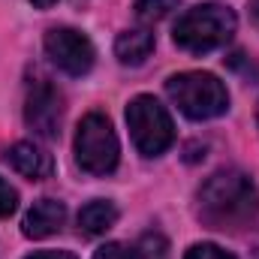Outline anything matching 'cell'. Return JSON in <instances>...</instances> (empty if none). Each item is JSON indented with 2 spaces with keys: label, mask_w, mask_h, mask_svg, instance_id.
Wrapping results in <instances>:
<instances>
[{
  "label": "cell",
  "mask_w": 259,
  "mask_h": 259,
  "mask_svg": "<svg viewBox=\"0 0 259 259\" xmlns=\"http://www.w3.org/2000/svg\"><path fill=\"white\" fill-rule=\"evenodd\" d=\"M196 217L217 232H241L259 217V190L241 169H220L196 193Z\"/></svg>",
  "instance_id": "cell-1"
},
{
  "label": "cell",
  "mask_w": 259,
  "mask_h": 259,
  "mask_svg": "<svg viewBox=\"0 0 259 259\" xmlns=\"http://www.w3.org/2000/svg\"><path fill=\"white\" fill-rule=\"evenodd\" d=\"M238 27V18L229 6L220 3H199L187 9L175 24V46L190 55H208L232 39Z\"/></svg>",
  "instance_id": "cell-2"
},
{
  "label": "cell",
  "mask_w": 259,
  "mask_h": 259,
  "mask_svg": "<svg viewBox=\"0 0 259 259\" xmlns=\"http://www.w3.org/2000/svg\"><path fill=\"white\" fill-rule=\"evenodd\" d=\"M166 94L190 121H211L229 109V91L211 72H178L166 81Z\"/></svg>",
  "instance_id": "cell-3"
},
{
  "label": "cell",
  "mask_w": 259,
  "mask_h": 259,
  "mask_svg": "<svg viewBox=\"0 0 259 259\" xmlns=\"http://www.w3.org/2000/svg\"><path fill=\"white\" fill-rule=\"evenodd\" d=\"M121 160V145L112 121L103 112H91L81 118L75 130V163L81 172L94 178H106L118 169Z\"/></svg>",
  "instance_id": "cell-4"
},
{
  "label": "cell",
  "mask_w": 259,
  "mask_h": 259,
  "mask_svg": "<svg viewBox=\"0 0 259 259\" xmlns=\"http://www.w3.org/2000/svg\"><path fill=\"white\" fill-rule=\"evenodd\" d=\"M127 127L133 136V145L145 157H160L175 142V124L166 106L148 94L136 97L127 106Z\"/></svg>",
  "instance_id": "cell-5"
},
{
  "label": "cell",
  "mask_w": 259,
  "mask_h": 259,
  "mask_svg": "<svg viewBox=\"0 0 259 259\" xmlns=\"http://www.w3.org/2000/svg\"><path fill=\"white\" fill-rule=\"evenodd\" d=\"M24 121L39 139H58L64 124V94L49 81L36 78L24 97Z\"/></svg>",
  "instance_id": "cell-6"
},
{
  "label": "cell",
  "mask_w": 259,
  "mask_h": 259,
  "mask_svg": "<svg viewBox=\"0 0 259 259\" xmlns=\"http://www.w3.org/2000/svg\"><path fill=\"white\" fill-rule=\"evenodd\" d=\"M46 55L58 69H64L66 75L91 72L94 58H97L94 42L75 27H52L46 33Z\"/></svg>",
  "instance_id": "cell-7"
},
{
  "label": "cell",
  "mask_w": 259,
  "mask_h": 259,
  "mask_svg": "<svg viewBox=\"0 0 259 259\" xmlns=\"http://www.w3.org/2000/svg\"><path fill=\"white\" fill-rule=\"evenodd\" d=\"M94 259H169V244L160 232H145L133 244H124V241L103 244L94 253Z\"/></svg>",
  "instance_id": "cell-8"
},
{
  "label": "cell",
  "mask_w": 259,
  "mask_h": 259,
  "mask_svg": "<svg viewBox=\"0 0 259 259\" xmlns=\"http://www.w3.org/2000/svg\"><path fill=\"white\" fill-rule=\"evenodd\" d=\"M6 163L18 172V175H24L27 181H42V178H49L52 172H55V160H52V154H46L39 145H33V142H15L9 151H6Z\"/></svg>",
  "instance_id": "cell-9"
},
{
  "label": "cell",
  "mask_w": 259,
  "mask_h": 259,
  "mask_svg": "<svg viewBox=\"0 0 259 259\" xmlns=\"http://www.w3.org/2000/svg\"><path fill=\"white\" fill-rule=\"evenodd\" d=\"M66 220V205L58 199H39L33 202V208L24 214V223H21V232L27 238H49L55 235Z\"/></svg>",
  "instance_id": "cell-10"
},
{
  "label": "cell",
  "mask_w": 259,
  "mask_h": 259,
  "mask_svg": "<svg viewBox=\"0 0 259 259\" xmlns=\"http://www.w3.org/2000/svg\"><path fill=\"white\" fill-rule=\"evenodd\" d=\"M115 223H118V205L109 199H94L78 211V232L88 238L106 235Z\"/></svg>",
  "instance_id": "cell-11"
},
{
  "label": "cell",
  "mask_w": 259,
  "mask_h": 259,
  "mask_svg": "<svg viewBox=\"0 0 259 259\" xmlns=\"http://www.w3.org/2000/svg\"><path fill=\"white\" fill-rule=\"evenodd\" d=\"M154 52V33L148 27H136V30H124L115 39V55L124 66H139L148 61V55Z\"/></svg>",
  "instance_id": "cell-12"
},
{
  "label": "cell",
  "mask_w": 259,
  "mask_h": 259,
  "mask_svg": "<svg viewBox=\"0 0 259 259\" xmlns=\"http://www.w3.org/2000/svg\"><path fill=\"white\" fill-rule=\"evenodd\" d=\"M181 0H136V15L142 21H160L166 18Z\"/></svg>",
  "instance_id": "cell-13"
},
{
  "label": "cell",
  "mask_w": 259,
  "mask_h": 259,
  "mask_svg": "<svg viewBox=\"0 0 259 259\" xmlns=\"http://www.w3.org/2000/svg\"><path fill=\"white\" fill-rule=\"evenodd\" d=\"M184 259H235L232 253H226L223 247H217V244H193L190 250H187V256Z\"/></svg>",
  "instance_id": "cell-14"
},
{
  "label": "cell",
  "mask_w": 259,
  "mask_h": 259,
  "mask_svg": "<svg viewBox=\"0 0 259 259\" xmlns=\"http://www.w3.org/2000/svg\"><path fill=\"white\" fill-rule=\"evenodd\" d=\"M15 208H18V193L0 178V217H9Z\"/></svg>",
  "instance_id": "cell-15"
},
{
  "label": "cell",
  "mask_w": 259,
  "mask_h": 259,
  "mask_svg": "<svg viewBox=\"0 0 259 259\" xmlns=\"http://www.w3.org/2000/svg\"><path fill=\"white\" fill-rule=\"evenodd\" d=\"M27 259H75L69 250H39V253H30Z\"/></svg>",
  "instance_id": "cell-16"
},
{
  "label": "cell",
  "mask_w": 259,
  "mask_h": 259,
  "mask_svg": "<svg viewBox=\"0 0 259 259\" xmlns=\"http://www.w3.org/2000/svg\"><path fill=\"white\" fill-rule=\"evenodd\" d=\"M250 18H253V24L259 27V0H250Z\"/></svg>",
  "instance_id": "cell-17"
},
{
  "label": "cell",
  "mask_w": 259,
  "mask_h": 259,
  "mask_svg": "<svg viewBox=\"0 0 259 259\" xmlns=\"http://www.w3.org/2000/svg\"><path fill=\"white\" fill-rule=\"evenodd\" d=\"M30 3H33L36 9H49V6H55L58 0H30Z\"/></svg>",
  "instance_id": "cell-18"
},
{
  "label": "cell",
  "mask_w": 259,
  "mask_h": 259,
  "mask_svg": "<svg viewBox=\"0 0 259 259\" xmlns=\"http://www.w3.org/2000/svg\"><path fill=\"white\" fill-rule=\"evenodd\" d=\"M256 121H259V103H256Z\"/></svg>",
  "instance_id": "cell-19"
}]
</instances>
